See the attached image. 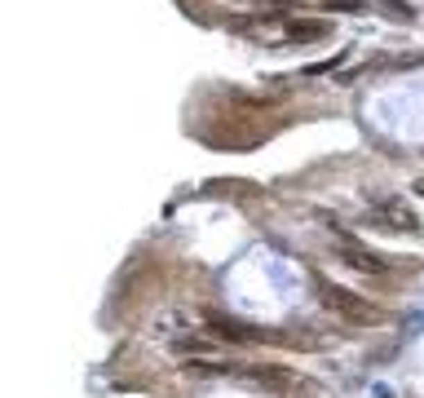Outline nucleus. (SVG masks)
<instances>
[{
  "mask_svg": "<svg viewBox=\"0 0 424 398\" xmlns=\"http://www.w3.org/2000/svg\"><path fill=\"white\" fill-rule=\"evenodd\" d=\"M341 261H345V265H354V270H362V274H384V261H375L371 252H362V248H354V244L341 252Z\"/></svg>",
  "mask_w": 424,
  "mask_h": 398,
  "instance_id": "7ed1b4c3",
  "label": "nucleus"
},
{
  "mask_svg": "<svg viewBox=\"0 0 424 398\" xmlns=\"http://www.w3.org/2000/svg\"><path fill=\"white\" fill-rule=\"evenodd\" d=\"M416 190H420V195H424V177H420V182H416Z\"/></svg>",
  "mask_w": 424,
  "mask_h": 398,
  "instance_id": "0eeeda50",
  "label": "nucleus"
},
{
  "mask_svg": "<svg viewBox=\"0 0 424 398\" xmlns=\"http://www.w3.org/2000/svg\"><path fill=\"white\" fill-rule=\"evenodd\" d=\"M319 301L332 310V315H341L349 323H375V319H380V310H375L371 301L345 292V288H336V283H327V279H319Z\"/></svg>",
  "mask_w": 424,
  "mask_h": 398,
  "instance_id": "f257e3e1",
  "label": "nucleus"
},
{
  "mask_svg": "<svg viewBox=\"0 0 424 398\" xmlns=\"http://www.w3.org/2000/svg\"><path fill=\"white\" fill-rule=\"evenodd\" d=\"M380 5H384V9H389V14H398V18H411V9L402 5V0H380Z\"/></svg>",
  "mask_w": 424,
  "mask_h": 398,
  "instance_id": "423d86ee",
  "label": "nucleus"
},
{
  "mask_svg": "<svg viewBox=\"0 0 424 398\" xmlns=\"http://www.w3.org/2000/svg\"><path fill=\"white\" fill-rule=\"evenodd\" d=\"M244 376L257 381V385H274V390H283V385L292 381V372H283V367H248Z\"/></svg>",
  "mask_w": 424,
  "mask_h": 398,
  "instance_id": "20e7f679",
  "label": "nucleus"
},
{
  "mask_svg": "<svg viewBox=\"0 0 424 398\" xmlns=\"http://www.w3.org/2000/svg\"><path fill=\"white\" fill-rule=\"evenodd\" d=\"M323 31H327V22H287V35H292V40H319Z\"/></svg>",
  "mask_w": 424,
  "mask_h": 398,
  "instance_id": "39448f33",
  "label": "nucleus"
},
{
  "mask_svg": "<svg viewBox=\"0 0 424 398\" xmlns=\"http://www.w3.org/2000/svg\"><path fill=\"white\" fill-rule=\"evenodd\" d=\"M208 328L217 336H226V341H257V336H265V332L244 328V323H235V319H226V315H208Z\"/></svg>",
  "mask_w": 424,
  "mask_h": 398,
  "instance_id": "f03ea898",
  "label": "nucleus"
}]
</instances>
